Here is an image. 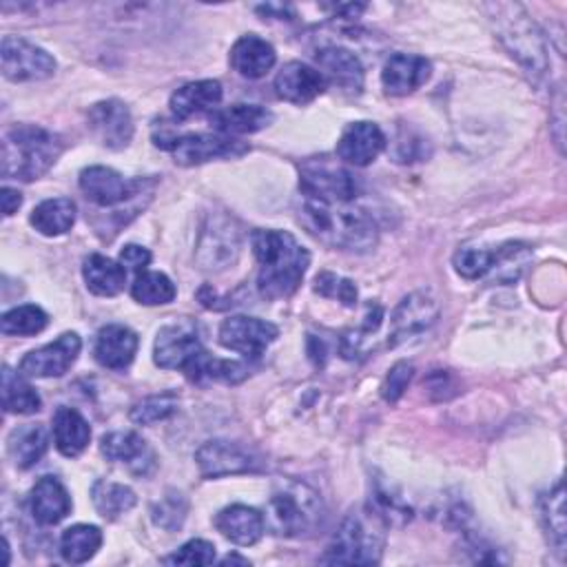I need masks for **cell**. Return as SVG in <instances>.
I'll list each match as a JSON object with an SVG mask.
<instances>
[{
	"mask_svg": "<svg viewBox=\"0 0 567 567\" xmlns=\"http://www.w3.org/2000/svg\"><path fill=\"white\" fill-rule=\"evenodd\" d=\"M250 246L259 264V292L266 299L290 297L310 266V252L290 233L275 228L255 230L250 235Z\"/></svg>",
	"mask_w": 567,
	"mask_h": 567,
	"instance_id": "obj_1",
	"label": "cell"
},
{
	"mask_svg": "<svg viewBox=\"0 0 567 567\" xmlns=\"http://www.w3.org/2000/svg\"><path fill=\"white\" fill-rule=\"evenodd\" d=\"M299 224L321 244L350 252H365L377 244V226L350 204L321 202L301 195L297 210Z\"/></svg>",
	"mask_w": 567,
	"mask_h": 567,
	"instance_id": "obj_2",
	"label": "cell"
},
{
	"mask_svg": "<svg viewBox=\"0 0 567 567\" xmlns=\"http://www.w3.org/2000/svg\"><path fill=\"white\" fill-rule=\"evenodd\" d=\"M485 9L489 11V20L507 53L534 82H538L549 69V58L536 22L516 2H492L485 4Z\"/></svg>",
	"mask_w": 567,
	"mask_h": 567,
	"instance_id": "obj_3",
	"label": "cell"
},
{
	"mask_svg": "<svg viewBox=\"0 0 567 567\" xmlns=\"http://www.w3.org/2000/svg\"><path fill=\"white\" fill-rule=\"evenodd\" d=\"M321 496L306 483L279 481L266 505V525L275 536L306 538L323 525Z\"/></svg>",
	"mask_w": 567,
	"mask_h": 567,
	"instance_id": "obj_4",
	"label": "cell"
},
{
	"mask_svg": "<svg viewBox=\"0 0 567 567\" xmlns=\"http://www.w3.org/2000/svg\"><path fill=\"white\" fill-rule=\"evenodd\" d=\"M60 153V135L35 124H16L2 137V177L33 182L55 164Z\"/></svg>",
	"mask_w": 567,
	"mask_h": 567,
	"instance_id": "obj_5",
	"label": "cell"
},
{
	"mask_svg": "<svg viewBox=\"0 0 567 567\" xmlns=\"http://www.w3.org/2000/svg\"><path fill=\"white\" fill-rule=\"evenodd\" d=\"M385 523L370 509L350 512L332 534L321 563L377 565L385 547Z\"/></svg>",
	"mask_w": 567,
	"mask_h": 567,
	"instance_id": "obj_6",
	"label": "cell"
},
{
	"mask_svg": "<svg viewBox=\"0 0 567 567\" xmlns=\"http://www.w3.org/2000/svg\"><path fill=\"white\" fill-rule=\"evenodd\" d=\"M155 146L171 153L173 162L179 166H197L210 159L239 157L250 151V146L241 140H233L228 135L213 133H186V135H153Z\"/></svg>",
	"mask_w": 567,
	"mask_h": 567,
	"instance_id": "obj_7",
	"label": "cell"
},
{
	"mask_svg": "<svg viewBox=\"0 0 567 567\" xmlns=\"http://www.w3.org/2000/svg\"><path fill=\"white\" fill-rule=\"evenodd\" d=\"M153 188L155 179H126L109 166H89L80 173V190L91 204L100 208H111L120 204H142V195H151Z\"/></svg>",
	"mask_w": 567,
	"mask_h": 567,
	"instance_id": "obj_8",
	"label": "cell"
},
{
	"mask_svg": "<svg viewBox=\"0 0 567 567\" xmlns=\"http://www.w3.org/2000/svg\"><path fill=\"white\" fill-rule=\"evenodd\" d=\"M357 188L354 175L326 157L308 159L299 166V190L303 197L350 204L357 197Z\"/></svg>",
	"mask_w": 567,
	"mask_h": 567,
	"instance_id": "obj_9",
	"label": "cell"
},
{
	"mask_svg": "<svg viewBox=\"0 0 567 567\" xmlns=\"http://www.w3.org/2000/svg\"><path fill=\"white\" fill-rule=\"evenodd\" d=\"M239 248H241V233L235 226V221L226 215H208L197 239V250H195L197 264L204 270L219 272L237 261Z\"/></svg>",
	"mask_w": 567,
	"mask_h": 567,
	"instance_id": "obj_10",
	"label": "cell"
},
{
	"mask_svg": "<svg viewBox=\"0 0 567 567\" xmlns=\"http://www.w3.org/2000/svg\"><path fill=\"white\" fill-rule=\"evenodd\" d=\"M202 352L199 328L193 319L184 317L159 328L153 346V361L164 370L186 372Z\"/></svg>",
	"mask_w": 567,
	"mask_h": 567,
	"instance_id": "obj_11",
	"label": "cell"
},
{
	"mask_svg": "<svg viewBox=\"0 0 567 567\" xmlns=\"http://www.w3.org/2000/svg\"><path fill=\"white\" fill-rule=\"evenodd\" d=\"M0 60H2V75L11 82L44 80L55 73V60L51 53L16 35L2 38Z\"/></svg>",
	"mask_w": 567,
	"mask_h": 567,
	"instance_id": "obj_12",
	"label": "cell"
},
{
	"mask_svg": "<svg viewBox=\"0 0 567 567\" xmlns=\"http://www.w3.org/2000/svg\"><path fill=\"white\" fill-rule=\"evenodd\" d=\"M277 337L279 328L275 323L246 315H233L219 326V343L246 359H259Z\"/></svg>",
	"mask_w": 567,
	"mask_h": 567,
	"instance_id": "obj_13",
	"label": "cell"
},
{
	"mask_svg": "<svg viewBox=\"0 0 567 567\" xmlns=\"http://www.w3.org/2000/svg\"><path fill=\"white\" fill-rule=\"evenodd\" d=\"M195 463L204 478L246 474L259 470V458L239 443L213 439L195 452Z\"/></svg>",
	"mask_w": 567,
	"mask_h": 567,
	"instance_id": "obj_14",
	"label": "cell"
},
{
	"mask_svg": "<svg viewBox=\"0 0 567 567\" xmlns=\"http://www.w3.org/2000/svg\"><path fill=\"white\" fill-rule=\"evenodd\" d=\"M80 350H82V339L78 337V332H64L55 341L27 352L18 370L31 379L62 377L75 363Z\"/></svg>",
	"mask_w": 567,
	"mask_h": 567,
	"instance_id": "obj_15",
	"label": "cell"
},
{
	"mask_svg": "<svg viewBox=\"0 0 567 567\" xmlns=\"http://www.w3.org/2000/svg\"><path fill=\"white\" fill-rule=\"evenodd\" d=\"M86 120L95 140L111 151H122L133 140V117L122 100L111 97L95 102L89 109Z\"/></svg>",
	"mask_w": 567,
	"mask_h": 567,
	"instance_id": "obj_16",
	"label": "cell"
},
{
	"mask_svg": "<svg viewBox=\"0 0 567 567\" xmlns=\"http://www.w3.org/2000/svg\"><path fill=\"white\" fill-rule=\"evenodd\" d=\"M439 317V306L430 292H410L399 301L390 317L388 346H399L421 332H425Z\"/></svg>",
	"mask_w": 567,
	"mask_h": 567,
	"instance_id": "obj_17",
	"label": "cell"
},
{
	"mask_svg": "<svg viewBox=\"0 0 567 567\" xmlns=\"http://www.w3.org/2000/svg\"><path fill=\"white\" fill-rule=\"evenodd\" d=\"M100 450L111 463H124L133 474L148 476L155 465V452L151 445L133 430H115L100 439Z\"/></svg>",
	"mask_w": 567,
	"mask_h": 567,
	"instance_id": "obj_18",
	"label": "cell"
},
{
	"mask_svg": "<svg viewBox=\"0 0 567 567\" xmlns=\"http://www.w3.org/2000/svg\"><path fill=\"white\" fill-rule=\"evenodd\" d=\"M385 148L383 131L368 120L350 122L337 142V155L341 162L352 166H368L372 164L379 153Z\"/></svg>",
	"mask_w": 567,
	"mask_h": 567,
	"instance_id": "obj_19",
	"label": "cell"
},
{
	"mask_svg": "<svg viewBox=\"0 0 567 567\" xmlns=\"http://www.w3.org/2000/svg\"><path fill=\"white\" fill-rule=\"evenodd\" d=\"M432 75V64L416 53H394L385 60L381 84L388 95H410L423 86Z\"/></svg>",
	"mask_w": 567,
	"mask_h": 567,
	"instance_id": "obj_20",
	"label": "cell"
},
{
	"mask_svg": "<svg viewBox=\"0 0 567 567\" xmlns=\"http://www.w3.org/2000/svg\"><path fill=\"white\" fill-rule=\"evenodd\" d=\"M272 86L281 100L303 106V104H310L312 100H317L326 91L328 82L321 75V71L295 60L279 69Z\"/></svg>",
	"mask_w": 567,
	"mask_h": 567,
	"instance_id": "obj_21",
	"label": "cell"
},
{
	"mask_svg": "<svg viewBox=\"0 0 567 567\" xmlns=\"http://www.w3.org/2000/svg\"><path fill=\"white\" fill-rule=\"evenodd\" d=\"M137 352V334L122 323H109L97 330L93 341V357L109 370H124Z\"/></svg>",
	"mask_w": 567,
	"mask_h": 567,
	"instance_id": "obj_22",
	"label": "cell"
},
{
	"mask_svg": "<svg viewBox=\"0 0 567 567\" xmlns=\"http://www.w3.org/2000/svg\"><path fill=\"white\" fill-rule=\"evenodd\" d=\"M213 523L224 538H228L235 545H244V547L255 545L264 536V529H266L264 514L259 509L241 505V503L219 509L215 514Z\"/></svg>",
	"mask_w": 567,
	"mask_h": 567,
	"instance_id": "obj_23",
	"label": "cell"
},
{
	"mask_svg": "<svg viewBox=\"0 0 567 567\" xmlns=\"http://www.w3.org/2000/svg\"><path fill=\"white\" fill-rule=\"evenodd\" d=\"M326 82H334L348 93H361L363 89V64L359 58L343 47H323L315 53Z\"/></svg>",
	"mask_w": 567,
	"mask_h": 567,
	"instance_id": "obj_24",
	"label": "cell"
},
{
	"mask_svg": "<svg viewBox=\"0 0 567 567\" xmlns=\"http://www.w3.org/2000/svg\"><path fill=\"white\" fill-rule=\"evenodd\" d=\"M29 507H31V516L40 525H55L71 514L73 503L66 487L55 476H42L31 487Z\"/></svg>",
	"mask_w": 567,
	"mask_h": 567,
	"instance_id": "obj_25",
	"label": "cell"
},
{
	"mask_svg": "<svg viewBox=\"0 0 567 567\" xmlns=\"http://www.w3.org/2000/svg\"><path fill=\"white\" fill-rule=\"evenodd\" d=\"M275 62L277 53L272 44L255 33L241 35L230 49V66L248 80L264 78L275 66Z\"/></svg>",
	"mask_w": 567,
	"mask_h": 567,
	"instance_id": "obj_26",
	"label": "cell"
},
{
	"mask_svg": "<svg viewBox=\"0 0 567 567\" xmlns=\"http://www.w3.org/2000/svg\"><path fill=\"white\" fill-rule=\"evenodd\" d=\"M221 84L217 80H197L179 86L171 95V113L175 120H188L206 111H215L221 102Z\"/></svg>",
	"mask_w": 567,
	"mask_h": 567,
	"instance_id": "obj_27",
	"label": "cell"
},
{
	"mask_svg": "<svg viewBox=\"0 0 567 567\" xmlns=\"http://www.w3.org/2000/svg\"><path fill=\"white\" fill-rule=\"evenodd\" d=\"M210 124L221 135H244V133H257L266 128L272 122V113L266 106L259 104H230L226 109H215L208 115Z\"/></svg>",
	"mask_w": 567,
	"mask_h": 567,
	"instance_id": "obj_28",
	"label": "cell"
},
{
	"mask_svg": "<svg viewBox=\"0 0 567 567\" xmlns=\"http://www.w3.org/2000/svg\"><path fill=\"white\" fill-rule=\"evenodd\" d=\"M82 277L86 288L97 297H115L124 290L126 268L100 252H93L82 264Z\"/></svg>",
	"mask_w": 567,
	"mask_h": 567,
	"instance_id": "obj_29",
	"label": "cell"
},
{
	"mask_svg": "<svg viewBox=\"0 0 567 567\" xmlns=\"http://www.w3.org/2000/svg\"><path fill=\"white\" fill-rule=\"evenodd\" d=\"M53 441L60 454L78 456L91 441V427L78 410L62 405L53 414Z\"/></svg>",
	"mask_w": 567,
	"mask_h": 567,
	"instance_id": "obj_30",
	"label": "cell"
},
{
	"mask_svg": "<svg viewBox=\"0 0 567 567\" xmlns=\"http://www.w3.org/2000/svg\"><path fill=\"white\" fill-rule=\"evenodd\" d=\"M49 450V432L40 423H27L16 427L7 439V452L16 467H33Z\"/></svg>",
	"mask_w": 567,
	"mask_h": 567,
	"instance_id": "obj_31",
	"label": "cell"
},
{
	"mask_svg": "<svg viewBox=\"0 0 567 567\" xmlns=\"http://www.w3.org/2000/svg\"><path fill=\"white\" fill-rule=\"evenodd\" d=\"M31 226L44 237H58L71 230L75 221V204L69 197L44 199L31 210Z\"/></svg>",
	"mask_w": 567,
	"mask_h": 567,
	"instance_id": "obj_32",
	"label": "cell"
},
{
	"mask_svg": "<svg viewBox=\"0 0 567 567\" xmlns=\"http://www.w3.org/2000/svg\"><path fill=\"white\" fill-rule=\"evenodd\" d=\"M91 501L95 512L106 518V520H117L120 516H124L126 512H131L137 503L135 492L124 485V483H115V481H95L91 487Z\"/></svg>",
	"mask_w": 567,
	"mask_h": 567,
	"instance_id": "obj_33",
	"label": "cell"
},
{
	"mask_svg": "<svg viewBox=\"0 0 567 567\" xmlns=\"http://www.w3.org/2000/svg\"><path fill=\"white\" fill-rule=\"evenodd\" d=\"M0 388H2V408L7 414H33L42 405L40 394L24 379L20 370L13 372L9 365H4Z\"/></svg>",
	"mask_w": 567,
	"mask_h": 567,
	"instance_id": "obj_34",
	"label": "cell"
},
{
	"mask_svg": "<svg viewBox=\"0 0 567 567\" xmlns=\"http://www.w3.org/2000/svg\"><path fill=\"white\" fill-rule=\"evenodd\" d=\"M102 545V529L95 525L78 523L62 532L60 536V554L71 565H82L91 560Z\"/></svg>",
	"mask_w": 567,
	"mask_h": 567,
	"instance_id": "obj_35",
	"label": "cell"
},
{
	"mask_svg": "<svg viewBox=\"0 0 567 567\" xmlns=\"http://www.w3.org/2000/svg\"><path fill=\"white\" fill-rule=\"evenodd\" d=\"M190 381H202V379H210V381H219V383H239L248 377V368L239 361H230V359H217L210 357L206 350L193 361V365L184 372Z\"/></svg>",
	"mask_w": 567,
	"mask_h": 567,
	"instance_id": "obj_36",
	"label": "cell"
},
{
	"mask_svg": "<svg viewBox=\"0 0 567 567\" xmlns=\"http://www.w3.org/2000/svg\"><path fill=\"white\" fill-rule=\"evenodd\" d=\"M532 259V248L523 241H507L494 250V261L487 275L498 284H514Z\"/></svg>",
	"mask_w": 567,
	"mask_h": 567,
	"instance_id": "obj_37",
	"label": "cell"
},
{
	"mask_svg": "<svg viewBox=\"0 0 567 567\" xmlns=\"http://www.w3.org/2000/svg\"><path fill=\"white\" fill-rule=\"evenodd\" d=\"M175 295H177L175 284L164 272H157V270L137 272V277L131 286V297L144 306L171 303L175 299Z\"/></svg>",
	"mask_w": 567,
	"mask_h": 567,
	"instance_id": "obj_38",
	"label": "cell"
},
{
	"mask_svg": "<svg viewBox=\"0 0 567 567\" xmlns=\"http://www.w3.org/2000/svg\"><path fill=\"white\" fill-rule=\"evenodd\" d=\"M540 505V518L545 523V529H547V536L549 540L554 543V547L563 554L565 551V532H567V525H565V489H563V483L558 481L547 494L540 496L538 501Z\"/></svg>",
	"mask_w": 567,
	"mask_h": 567,
	"instance_id": "obj_39",
	"label": "cell"
},
{
	"mask_svg": "<svg viewBox=\"0 0 567 567\" xmlns=\"http://www.w3.org/2000/svg\"><path fill=\"white\" fill-rule=\"evenodd\" d=\"M47 323H49V315L40 306L24 303V306H16L2 315L0 328H2V334H7V337H11V334L29 337V334L42 332L47 328Z\"/></svg>",
	"mask_w": 567,
	"mask_h": 567,
	"instance_id": "obj_40",
	"label": "cell"
},
{
	"mask_svg": "<svg viewBox=\"0 0 567 567\" xmlns=\"http://www.w3.org/2000/svg\"><path fill=\"white\" fill-rule=\"evenodd\" d=\"M188 514V498L177 489H166L164 496L153 501L151 520L164 532H177Z\"/></svg>",
	"mask_w": 567,
	"mask_h": 567,
	"instance_id": "obj_41",
	"label": "cell"
},
{
	"mask_svg": "<svg viewBox=\"0 0 567 567\" xmlns=\"http://www.w3.org/2000/svg\"><path fill=\"white\" fill-rule=\"evenodd\" d=\"M177 405H179V399L175 392L166 390V392H159V394H151V396H144L142 401H137L128 416L133 423L137 425H151V423H157V421H164L168 419L171 414L177 412Z\"/></svg>",
	"mask_w": 567,
	"mask_h": 567,
	"instance_id": "obj_42",
	"label": "cell"
},
{
	"mask_svg": "<svg viewBox=\"0 0 567 567\" xmlns=\"http://www.w3.org/2000/svg\"><path fill=\"white\" fill-rule=\"evenodd\" d=\"M381 319H383V308L379 303L370 301L365 306L363 317H361V326L357 330H350V332L343 334V339H341V354L346 359H354L357 354H361L363 352V341L379 330Z\"/></svg>",
	"mask_w": 567,
	"mask_h": 567,
	"instance_id": "obj_43",
	"label": "cell"
},
{
	"mask_svg": "<svg viewBox=\"0 0 567 567\" xmlns=\"http://www.w3.org/2000/svg\"><path fill=\"white\" fill-rule=\"evenodd\" d=\"M385 525H403L412 518V507L405 505L399 496H394L390 489L377 485L370 496L368 505Z\"/></svg>",
	"mask_w": 567,
	"mask_h": 567,
	"instance_id": "obj_44",
	"label": "cell"
},
{
	"mask_svg": "<svg viewBox=\"0 0 567 567\" xmlns=\"http://www.w3.org/2000/svg\"><path fill=\"white\" fill-rule=\"evenodd\" d=\"M494 261V250L487 248H476V246H463L454 252V270L463 279H481L489 272Z\"/></svg>",
	"mask_w": 567,
	"mask_h": 567,
	"instance_id": "obj_45",
	"label": "cell"
},
{
	"mask_svg": "<svg viewBox=\"0 0 567 567\" xmlns=\"http://www.w3.org/2000/svg\"><path fill=\"white\" fill-rule=\"evenodd\" d=\"M312 288H315V292H319L321 297L337 299V301H341V303L348 306V308L357 306L359 290H357V286H354L352 279H346V277H341V275H334V272L323 270V272H319V275L315 277V286H312Z\"/></svg>",
	"mask_w": 567,
	"mask_h": 567,
	"instance_id": "obj_46",
	"label": "cell"
},
{
	"mask_svg": "<svg viewBox=\"0 0 567 567\" xmlns=\"http://www.w3.org/2000/svg\"><path fill=\"white\" fill-rule=\"evenodd\" d=\"M215 560V545L204 538H193L164 558L166 565H210Z\"/></svg>",
	"mask_w": 567,
	"mask_h": 567,
	"instance_id": "obj_47",
	"label": "cell"
},
{
	"mask_svg": "<svg viewBox=\"0 0 567 567\" xmlns=\"http://www.w3.org/2000/svg\"><path fill=\"white\" fill-rule=\"evenodd\" d=\"M412 374H414V365L412 363H408V361L394 363L388 370V374H385V379L381 383V396L388 403H396L403 396V392L408 390V383H410Z\"/></svg>",
	"mask_w": 567,
	"mask_h": 567,
	"instance_id": "obj_48",
	"label": "cell"
},
{
	"mask_svg": "<svg viewBox=\"0 0 567 567\" xmlns=\"http://www.w3.org/2000/svg\"><path fill=\"white\" fill-rule=\"evenodd\" d=\"M120 264L135 270V272H144L146 266L151 264V252L144 248V246H137V244H126L122 250H120Z\"/></svg>",
	"mask_w": 567,
	"mask_h": 567,
	"instance_id": "obj_49",
	"label": "cell"
},
{
	"mask_svg": "<svg viewBox=\"0 0 567 567\" xmlns=\"http://www.w3.org/2000/svg\"><path fill=\"white\" fill-rule=\"evenodd\" d=\"M427 390L430 392H439L436 399H450V394L445 390H452L454 392V381H452V374L445 372V370H436L434 374H430L427 379Z\"/></svg>",
	"mask_w": 567,
	"mask_h": 567,
	"instance_id": "obj_50",
	"label": "cell"
},
{
	"mask_svg": "<svg viewBox=\"0 0 567 567\" xmlns=\"http://www.w3.org/2000/svg\"><path fill=\"white\" fill-rule=\"evenodd\" d=\"M20 204H22V195L16 188L4 186L2 188V213H4V217H11L20 208Z\"/></svg>",
	"mask_w": 567,
	"mask_h": 567,
	"instance_id": "obj_51",
	"label": "cell"
},
{
	"mask_svg": "<svg viewBox=\"0 0 567 567\" xmlns=\"http://www.w3.org/2000/svg\"><path fill=\"white\" fill-rule=\"evenodd\" d=\"M563 122H565V117H563V93L558 91V95H556V126H558L556 144L560 146V151H563Z\"/></svg>",
	"mask_w": 567,
	"mask_h": 567,
	"instance_id": "obj_52",
	"label": "cell"
},
{
	"mask_svg": "<svg viewBox=\"0 0 567 567\" xmlns=\"http://www.w3.org/2000/svg\"><path fill=\"white\" fill-rule=\"evenodd\" d=\"M228 563H239V565H248V558H241L237 554H228L226 558H221V565H228Z\"/></svg>",
	"mask_w": 567,
	"mask_h": 567,
	"instance_id": "obj_53",
	"label": "cell"
}]
</instances>
